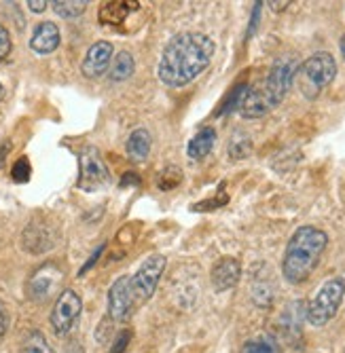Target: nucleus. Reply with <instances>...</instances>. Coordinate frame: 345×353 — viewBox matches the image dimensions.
<instances>
[{
    "label": "nucleus",
    "instance_id": "7ed1b4c3",
    "mask_svg": "<svg viewBox=\"0 0 345 353\" xmlns=\"http://www.w3.org/2000/svg\"><path fill=\"white\" fill-rule=\"evenodd\" d=\"M328 245V235L318 229L305 224L299 227L284 252L282 261V275L286 277L288 283H303L311 277V273L318 269L322 254Z\"/></svg>",
    "mask_w": 345,
    "mask_h": 353
},
{
    "label": "nucleus",
    "instance_id": "ddd939ff",
    "mask_svg": "<svg viewBox=\"0 0 345 353\" xmlns=\"http://www.w3.org/2000/svg\"><path fill=\"white\" fill-rule=\"evenodd\" d=\"M110 63H112V45L108 41H98L85 53L81 70L87 79H98L110 68Z\"/></svg>",
    "mask_w": 345,
    "mask_h": 353
},
{
    "label": "nucleus",
    "instance_id": "1a4fd4ad",
    "mask_svg": "<svg viewBox=\"0 0 345 353\" xmlns=\"http://www.w3.org/2000/svg\"><path fill=\"white\" fill-rule=\"evenodd\" d=\"M81 311H83V301L75 290L59 292V296L55 301V307L51 311V317H49L53 332L57 336H66L75 328Z\"/></svg>",
    "mask_w": 345,
    "mask_h": 353
},
{
    "label": "nucleus",
    "instance_id": "393cba45",
    "mask_svg": "<svg viewBox=\"0 0 345 353\" xmlns=\"http://www.w3.org/2000/svg\"><path fill=\"white\" fill-rule=\"evenodd\" d=\"M11 49H13V43H11L9 30L5 26H0V59H7Z\"/></svg>",
    "mask_w": 345,
    "mask_h": 353
},
{
    "label": "nucleus",
    "instance_id": "5701e85b",
    "mask_svg": "<svg viewBox=\"0 0 345 353\" xmlns=\"http://www.w3.org/2000/svg\"><path fill=\"white\" fill-rule=\"evenodd\" d=\"M180 180H182V172L176 168H168L166 172L159 174V182H157V186H159L161 190H170V188L178 186Z\"/></svg>",
    "mask_w": 345,
    "mask_h": 353
},
{
    "label": "nucleus",
    "instance_id": "c756f323",
    "mask_svg": "<svg viewBox=\"0 0 345 353\" xmlns=\"http://www.w3.org/2000/svg\"><path fill=\"white\" fill-rule=\"evenodd\" d=\"M290 3H269V7L273 9V11H282V9H286Z\"/></svg>",
    "mask_w": 345,
    "mask_h": 353
},
{
    "label": "nucleus",
    "instance_id": "412c9836",
    "mask_svg": "<svg viewBox=\"0 0 345 353\" xmlns=\"http://www.w3.org/2000/svg\"><path fill=\"white\" fill-rule=\"evenodd\" d=\"M21 353H55L53 347L47 343L45 334L39 330H32L21 343Z\"/></svg>",
    "mask_w": 345,
    "mask_h": 353
},
{
    "label": "nucleus",
    "instance_id": "c85d7f7f",
    "mask_svg": "<svg viewBox=\"0 0 345 353\" xmlns=\"http://www.w3.org/2000/svg\"><path fill=\"white\" fill-rule=\"evenodd\" d=\"M66 353H83L81 343H79V341H70L68 347H66Z\"/></svg>",
    "mask_w": 345,
    "mask_h": 353
},
{
    "label": "nucleus",
    "instance_id": "9d476101",
    "mask_svg": "<svg viewBox=\"0 0 345 353\" xmlns=\"http://www.w3.org/2000/svg\"><path fill=\"white\" fill-rule=\"evenodd\" d=\"M59 239V231L57 224H53L47 218H34L28 224L23 235H21V243L23 250H28L30 254H45L51 248L57 245Z\"/></svg>",
    "mask_w": 345,
    "mask_h": 353
},
{
    "label": "nucleus",
    "instance_id": "a878e982",
    "mask_svg": "<svg viewBox=\"0 0 345 353\" xmlns=\"http://www.w3.org/2000/svg\"><path fill=\"white\" fill-rule=\"evenodd\" d=\"M130 341H132V332H130V330H123V332L117 336V341L112 343V347H110L108 353H123L125 349H128Z\"/></svg>",
    "mask_w": 345,
    "mask_h": 353
},
{
    "label": "nucleus",
    "instance_id": "aec40b11",
    "mask_svg": "<svg viewBox=\"0 0 345 353\" xmlns=\"http://www.w3.org/2000/svg\"><path fill=\"white\" fill-rule=\"evenodd\" d=\"M51 7H53L55 15L72 19V17H79V15L85 13L87 3H85V0H55Z\"/></svg>",
    "mask_w": 345,
    "mask_h": 353
},
{
    "label": "nucleus",
    "instance_id": "6e6552de",
    "mask_svg": "<svg viewBox=\"0 0 345 353\" xmlns=\"http://www.w3.org/2000/svg\"><path fill=\"white\" fill-rule=\"evenodd\" d=\"M61 281H64V271H61L59 265H55V263L43 265L39 271L32 273V277H30V281H28L30 301L47 303L49 299H53L59 292Z\"/></svg>",
    "mask_w": 345,
    "mask_h": 353
},
{
    "label": "nucleus",
    "instance_id": "f3484780",
    "mask_svg": "<svg viewBox=\"0 0 345 353\" xmlns=\"http://www.w3.org/2000/svg\"><path fill=\"white\" fill-rule=\"evenodd\" d=\"M150 146H152L150 134L146 130H136L128 140V157L134 163H142L150 154Z\"/></svg>",
    "mask_w": 345,
    "mask_h": 353
},
{
    "label": "nucleus",
    "instance_id": "f8f14e48",
    "mask_svg": "<svg viewBox=\"0 0 345 353\" xmlns=\"http://www.w3.org/2000/svg\"><path fill=\"white\" fill-rule=\"evenodd\" d=\"M239 277H241V263L237 259H233V256H223V259H218L210 271V281L216 292L231 290V288H235L239 283Z\"/></svg>",
    "mask_w": 345,
    "mask_h": 353
},
{
    "label": "nucleus",
    "instance_id": "20e7f679",
    "mask_svg": "<svg viewBox=\"0 0 345 353\" xmlns=\"http://www.w3.org/2000/svg\"><path fill=\"white\" fill-rule=\"evenodd\" d=\"M337 77V61L331 53L318 51L309 55L295 74L301 93L307 100H316L318 95L335 81Z\"/></svg>",
    "mask_w": 345,
    "mask_h": 353
},
{
    "label": "nucleus",
    "instance_id": "4468645a",
    "mask_svg": "<svg viewBox=\"0 0 345 353\" xmlns=\"http://www.w3.org/2000/svg\"><path fill=\"white\" fill-rule=\"evenodd\" d=\"M59 47V28L53 21H43L34 28V34L30 39V49L39 55H49Z\"/></svg>",
    "mask_w": 345,
    "mask_h": 353
},
{
    "label": "nucleus",
    "instance_id": "39448f33",
    "mask_svg": "<svg viewBox=\"0 0 345 353\" xmlns=\"http://www.w3.org/2000/svg\"><path fill=\"white\" fill-rule=\"evenodd\" d=\"M343 299H345V279L343 277L326 279L307 305V311H305L307 322L316 328L326 326L331 319L339 313Z\"/></svg>",
    "mask_w": 345,
    "mask_h": 353
},
{
    "label": "nucleus",
    "instance_id": "0eeeda50",
    "mask_svg": "<svg viewBox=\"0 0 345 353\" xmlns=\"http://www.w3.org/2000/svg\"><path fill=\"white\" fill-rule=\"evenodd\" d=\"M110 182L108 170L104 165V159L96 146H85L81 150V178L79 188L85 192H93Z\"/></svg>",
    "mask_w": 345,
    "mask_h": 353
},
{
    "label": "nucleus",
    "instance_id": "cd10ccee",
    "mask_svg": "<svg viewBox=\"0 0 345 353\" xmlns=\"http://www.w3.org/2000/svg\"><path fill=\"white\" fill-rule=\"evenodd\" d=\"M7 311H5V307L0 305V336H5V332H7Z\"/></svg>",
    "mask_w": 345,
    "mask_h": 353
},
{
    "label": "nucleus",
    "instance_id": "b1692460",
    "mask_svg": "<svg viewBox=\"0 0 345 353\" xmlns=\"http://www.w3.org/2000/svg\"><path fill=\"white\" fill-rule=\"evenodd\" d=\"M11 176H13L15 182H26V180L30 178V163H28V159H26V157H21L19 161L13 165Z\"/></svg>",
    "mask_w": 345,
    "mask_h": 353
},
{
    "label": "nucleus",
    "instance_id": "423d86ee",
    "mask_svg": "<svg viewBox=\"0 0 345 353\" xmlns=\"http://www.w3.org/2000/svg\"><path fill=\"white\" fill-rule=\"evenodd\" d=\"M166 271V256L164 254H150L148 259L140 265V269L132 275V294L136 303H146L159 283Z\"/></svg>",
    "mask_w": 345,
    "mask_h": 353
},
{
    "label": "nucleus",
    "instance_id": "2eb2a0df",
    "mask_svg": "<svg viewBox=\"0 0 345 353\" xmlns=\"http://www.w3.org/2000/svg\"><path fill=\"white\" fill-rule=\"evenodd\" d=\"M214 142H216V132H214V127H204V130H199L189 146H186V154H189L193 161H201V159H206L212 148H214Z\"/></svg>",
    "mask_w": 345,
    "mask_h": 353
},
{
    "label": "nucleus",
    "instance_id": "7c9ffc66",
    "mask_svg": "<svg viewBox=\"0 0 345 353\" xmlns=\"http://www.w3.org/2000/svg\"><path fill=\"white\" fill-rule=\"evenodd\" d=\"M339 49H341V55H343V59H345V34H343L341 41H339Z\"/></svg>",
    "mask_w": 345,
    "mask_h": 353
},
{
    "label": "nucleus",
    "instance_id": "dca6fc26",
    "mask_svg": "<svg viewBox=\"0 0 345 353\" xmlns=\"http://www.w3.org/2000/svg\"><path fill=\"white\" fill-rule=\"evenodd\" d=\"M138 9V3L130 0H115V3H104L100 9V21L102 23H123L132 11Z\"/></svg>",
    "mask_w": 345,
    "mask_h": 353
},
{
    "label": "nucleus",
    "instance_id": "f257e3e1",
    "mask_svg": "<svg viewBox=\"0 0 345 353\" xmlns=\"http://www.w3.org/2000/svg\"><path fill=\"white\" fill-rule=\"evenodd\" d=\"M214 51L216 45L210 37L201 32H182L166 45L157 74L168 87H184L210 66Z\"/></svg>",
    "mask_w": 345,
    "mask_h": 353
},
{
    "label": "nucleus",
    "instance_id": "9b49d317",
    "mask_svg": "<svg viewBox=\"0 0 345 353\" xmlns=\"http://www.w3.org/2000/svg\"><path fill=\"white\" fill-rule=\"evenodd\" d=\"M134 294H132V277H119L108 290V317L112 322H125L132 315Z\"/></svg>",
    "mask_w": 345,
    "mask_h": 353
},
{
    "label": "nucleus",
    "instance_id": "bb28decb",
    "mask_svg": "<svg viewBox=\"0 0 345 353\" xmlns=\"http://www.w3.org/2000/svg\"><path fill=\"white\" fill-rule=\"evenodd\" d=\"M28 7H30V11H34V13H43L47 9V3H45V0H28Z\"/></svg>",
    "mask_w": 345,
    "mask_h": 353
},
{
    "label": "nucleus",
    "instance_id": "2f4dec72",
    "mask_svg": "<svg viewBox=\"0 0 345 353\" xmlns=\"http://www.w3.org/2000/svg\"><path fill=\"white\" fill-rule=\"evenodd\" d=\"M5 98V87H3V83H0V100Z\"/></svg>",
    "mask_w": 345,
    "mask_h": 353
},
{
    "label": "nucleus",
    "instance_id": "f03ea898",
    "mask_svg": "<svg viewBox=\"0 0 345 353\" xmlns=\"http://www.w3.org/2000/svg\"><path fill=\"white\" fill-rule=\"evenodd\" d=\"M297 70H299V66H297L295 57L275 59L269 74L246 91L244 102L239 106L241 117L244 119H261V117L269 114L273 108H277L282 102H284L286 93L290 91Z\"/></svg>",
    "mask_w": 345,
    "mask_h": 353
},
{
    "label": "nucleus",
    "instance_id": "6ab92c4d",
    "mask_svg": "<svg viewBox=\"0 0 345 353\" xmlns=\"http://www.w3.org/2000/svg\"><path fill=\"white\" fill-rule=\"evenodd\" d=\"M227 150H229V157L233 159V161H241V159H246L250 152H253V138L244 132H235L229 140Z\"/></svg>",
    "mask_w": 345,
    "mask_h": 353
},
{
    "label": "nucleus",
    "instance_id": "a211bd4d",
    "mask_svg": "<svg viewBox=\"0 0 345 353\" xmlns=\"http://www.w3.org/2000/svg\"><path fill=\"white\" fill-rule=\"evenodd\" d=\"M136 70V61L130 51H119L110 63V79L112 81H128Z\"/></svg>",
    "mask_w": 345,
    "mask_h": 353
},
{
    "label": "nucleus",
    "instance_id": "4be33fe9",
    "mask_svg": "<svg viewBox=\"0 0 345 353\" xmlns=\"http://www.w3.org/2000/svg\"><path fill=\"white\" fill-rule=\"evenodd\" d=\"M239 353H277V347L269 339H255V341H248Z\"/></svg>",
    "mask_w": 345,
    "mask_h": 353
}]
</instances>
